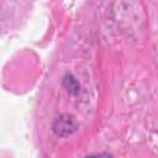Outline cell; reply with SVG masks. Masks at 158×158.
<instances>
[{"mask_svg": "<svg viewBox=\"0 0 158 158\" xmlns=\"http://www.w3.org/2000/svg\"><path fill=\"white\" fill-rule=\"evenodd\" d=\"M88 158H102V157L100 156V157H88ZM106 158H111V157H106Z\"/></svg>", "mask_w": 158, "mask_h": 158, "instance_id": "cell-1", "label": "cell"}]
</instances>
